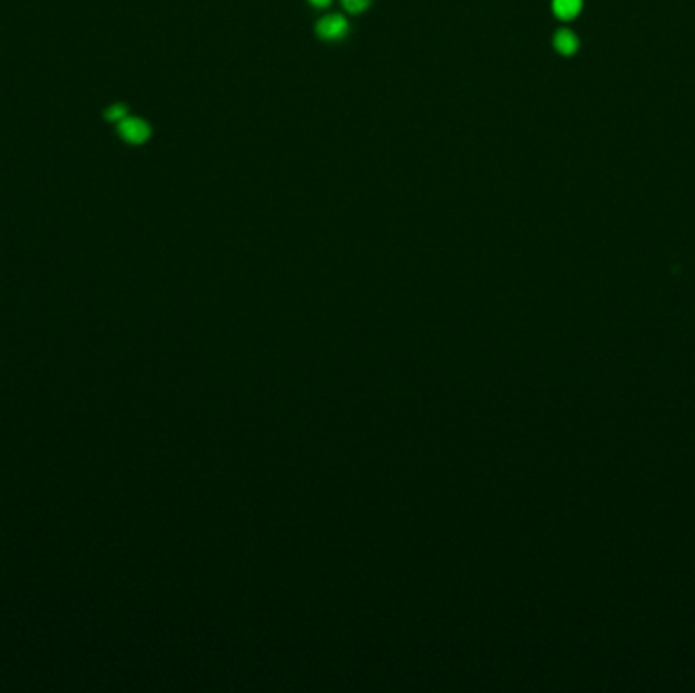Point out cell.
Instances as JSON below:
<instances>
[{"mask_svg": "<svg viewBox=\"0 0 695 693\" xmlns=\"http://www.w3.org/2000/svg\"><path fill=\"white\" fill-rule=\"evenodd\" d=\"M312 6H315V8H326V6H330V2L332 0H307Z\"/></svg>", "mask_w": 695, "mask_h": 693, "instance_id": "6", "label": "cell"}, {"mask_svg": "<svg viewBox=\"0 0 695 693\" xmlns=\"http://www.w3.org/2000/svg\"><path fill=\"white\" fill-rule=\"evenodd\" d=\"M555 47L559 49L561 53H574L577 47L576 37H574L570 31H561V33H557V37H555Z\"/></svg>", "mask_w": 695, "mask_h": 693, "instance_id": "4", "label": "cell"}, {"mask_svg": "<svg viewBox=\"0 0 695 693\" xmlns=\"http://www.w3.org/2000/svg\"><path fill=\"white\" fill-rule=\"evenodd\" d=\"M120 132H122V137H124L128 143L141 144L148 139L151 128H148V124L143 122V120L124 119L122 120V124H120Z\"/></svg>", "mask_w": 695, "mask_h": 693, "instance_id": "2", "label": "cell"}, {"mask_svg": "<svg viewBox=\"0 0 695 693\" xmlns=\"http://www.w3.org/2000/svg\"><path fill=\"white\" fill-rule=\"evenodd\" d=\"M348 31H350V24H348V21L342 15H328V17H323L317 23V35H319V39L330 41V43L342 41L348 35Z\"/></svg>", "mask_w": 695, "mask_h": 693, "instance_id": "1", "label": "cell"}, {"mask_svg": "<svg viewBox=\"0 0 695 693\" xmlns=\"http://www.w3.org/2000/svg\"><path fill=\"white\" fill-rule=\"evenodd\" d=\"M372 0H342L344 8L352 15H358V13H364L368 6H370Z\"/></svg>", "mask_w": 695, "mask_h": 693, "instance_id": "5", "label": "cell"}, {"mask_svg": "<svg viewBox=\"0 0 695 693\" xmlns=\"http://www.w3.org/2000/svg\"><path fill=\"white\" fill-rule=\"evenodd\" d=\"M579 2H581V0H553V8H555V13H557L559 17L570 19V17L577 15V10H579Z\"/></svg>", "mask_w": 695, "mask_h": 693, "instance_id": "3", "label": "cell"}]
</instances>
